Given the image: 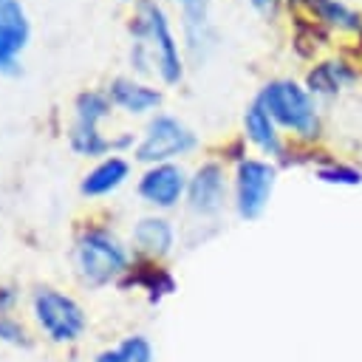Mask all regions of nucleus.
Here are the masks:
<instances>
[{
  "instance_id": "obj_1",
  "label": "nucleus",
  "mask_w": 362,
  "mask_h": 362,
  "mask_svg": "<svg viewBox=\"0 0 362 362\" xmlns=\"http://www.w3.org/2000/svg\"><path fill=\"white\" fill-rule=\"evenodd\" d=\"M130 34H133L130 59H133L136 71L158 74L170 85L181 79L178 45H175V37L170 34L167 17L156 0H139L136 17L130 23Z\"/></svg>"
},
{
  "instance_id": "obj_2",
  "label": "nucleus",
  "mask_w": 362,
  "mask_h": 362,
  "mask_svg": "<svg viewBox=\"0 0 362 362\" xmlns=\"http://www.w3.org/2000/svg\"><path fill=\"white\" fill-rule=\"evenodd\" d=\"M76 269L82 283L105 286L127 269V252L107 229L90 226L76 240Z\"/></svg>"
},
{
  "instance_id": "obj_3",
  "label": "nucleus",
  "mask_w": 362,
  "mask_h": 362,
  "mask_svg": "<svg viewBox=\"0 0 362 362\" xmlns=\"http://www.w3.org/2000/svg\"><path fill=\"white\" fill-rule=\"evenodd\" d=\"M257 102L269 110L274 124H283L300 136H314L317 133V110L305 88H300L291 79H274L269 82Z\"/></svg>"
},
{
  "instance_id": "obj_4",
  "label": "nucleus",
  "mask_w": 362,
  "mask_h": 362,
  "mask_svg": "<svg viewBox=\"0 0 362 362\" xmlns=\"http://www.w3.org/2000/svg\"><path fill=\"white\" fill-rule=\"evenodd\" d=\"M34 317L40 328L54 339V342H74L82 337L88 320L85 311L79 308L76 300H71L62 291L54 288H37L34 294Z\"/></svg>"
},
{
  "instance_id": "obj_5",
  "label": "nucleus",
  "mask_w": 362,
  "mask_h": 362,
  "mask_svg": "<svg viewBox=\"0 0 362 362\" xmlns=\"http://www.w3.org/2000/svg\"><path fill=\"white\" fill-rule=\"evenodd\" d=\"M192 147H195V133L184 122L173 116H156L147 124L141 144L136 147V158L147 164H167L170 158L184 156Z\"/></svg>"
},
{
  "instance_id": "obj_6",
  "label": "nucleus",
  "mask_w": 362,
  "mask_h": 362,
  "mask_svg": "<svg viewBox=\"0 0 362 362\" xmlns=\"http://www.w3.org/2000/svg\"><path fill=\"white\" fill-rule=\"evenodd\" d=\"M76 116H74V124H71V147L79 153V156H102L113 147V141L102 139L99 136V119L107 116L110 110V99L96 93V90H88V93H79L76 96V105H74Z\"/></svg>"
},
{
  "instance_id": "obj_7",
  "label": "nucleus",
  "mask_w": 362,
  "mask_h": 362,
  "mask_svg": "<svg viewBox=\"0 0 362 362\" xmlns=\"http://www.w3.org/2000/svg\"><path fill=\"white\" fill-rule=\"evenodd\" d=\"M277 181V170L269 161H257V158H243L238 164V178H235V204H238V215L252 221L257 218L274 189Z\"/></svg>"
},
{
  "instance_id": "obj_8",
  "label": "nucleus",
  "mask_w": 362,
  "mask_h": 362,
  "mask_svg": "<svg viewBox=\"0 0 362 362\" xmlns=\"http://www.w3.org/2000/svg\"><path fill=\"white\" fill-rule=\"evenodd\" d=\"M31 25L20 0H0V74L20 71V54L28 45Z\"/></svg>"
},
{
  "instance_id": "obj_9",
  "label": "nucleus",
  "mask_w": 362,
  "mask_h": 362,
  "mask_svg": "<svg viewBox=\"0 0 362 362\" xmlns=\"http://www.w3.org/2000/svg\"><path fill=\"white\" fill-rule=\"evenodd\" d=\"M187 198L189 209L195 215H215L226 201V178L223 167L209 161L195 170V175L187 181Z\"/></svg>"
},
{
  "instance_id": "obj_10",
  "label": "nucleus",
  "mask_w": 362,
  "mask_h": 362,
  "mask_svg": "<svg viewBox=\"0 0 362 362\" xmlns=\"http://www.w3.org/2000/svg\"><path fill=\"white\" fill-rule=\"evenodd\" d=\"M184 189H187V178H184L181 167H175V164H156L139 181V195L147 204L161 206V209L175 206L181 201Z\"/></svg>"
},
{
  "instance_id": "obj_11",
  "label": "nucleus",
  "mask_w": 362,
  "mask_h": 362,
  "mask_svg": "<svg viewBox=\"0 0 362 362\" xmlns=\"http://www.w3.org/2000/svg\"><path fill=\"white\" fill-rule=\"evenodd\" d=\"M107 99H110V105H119L127 113H144V110H153L161 105V93L156 88H147V85H139V82L122 79V76L107 85Z\"/></svg>"
},
{
  "instance_id": "obj_12",
  "label": "nucleus",
  "mask_w": 362,
  "mask_h": 362,
  "mask_svg": "<svg viewBox=\"0 0 362 362\" xmlns=\"http://www.w3.org/2000/svg\"><path fill=\"white\" fill-rule=\"evenodd\" d=\"M127 173H130V164H127L124 158H119V156H110V158L99 161V164L82 178L79 189H82V195H90V198L107 195V192H113V189L127 178Z\"/></svg>"
},
{
  "instance_id": "obj_13",
  "label": "nucleus",
  "mask_w": 362,
  "mask_h": 362,
  "mask_svg": "<svg viewBox=\"0 0 362 362\" xmlns=\"http://www.w3.org/2000/svg\"><path fill=\"white\" fill-rule=\"evenodd\" d=\"M133 243L147 257H161L173 246V226L164 218H141L133 226Z\"/></svg>"
},
{
  "instance_id": "obj_14",
  "label": "nucleus",
  "mask_w": 362,
  "mask_h": 362,
  "mask_svg": "<svg viewBox=\"0 0 362 362\" xmlns=\"http://www.w3.org/2000/svg\"><path fill=\"white\" fill-rule=\"evenodd\" d=\"M243 127H246V136L263 150V153H269V156H280V136H277V127H274V119L269 116V110L260 105V102H255L249 110H246V116H243Z\"/></svg>"
},
{
  "instance_id": "obj_15",
  "label": "nucleus",
  "mask_w": 362,
  "mask_h": 362,
  "mask_svg": "<svg viewBox=\"0 0 362 362\" xmlns=\"http://www.w3.org/2000/svg\"><path fill=\"white\" fill-rule=\"evenodd\" d=\"M96 362H153V348L144 337H127L116 348L102 351Z\"/></svg>"
},
{
  "instance_id": "obj_16",
  "label": "nucleus",
  "mask_w": 362,
  "mask_h": 362,
  "mask_svg": "<svg viewBox=\"0 0 362 362\" xmlns=\"http://www.w3.org/2000/svg\"><path fill=\"white\" fill-rule=\"evenodd\" d=\"M130 283L147 288L153 300H158L161 294H170V291L175 288L173 277H170L164 269H153V266H139L136 272H130V277L124 280V286H130Z\"/></svg>"
},
{
  "instance_id": "obj_17",
  "label": "nucleus",
  "mask_w": 362,
  "mask_h": 362,
  "mask_svg": "<svg viewBox=\"0 0 362 362\" xmlns=\"http://www.w3.org/2000/svg\"><path fill=\"white\" fill-rule=\"evenodd\" d=\"M351 74L342 68V62H322L308 74V90L311 93H334Z\"/></svg>"
},
{
  "instance_id": "obj_18",
  "label": "nucleus",
  "mask_w": 362,
  "mask_h": 362,
  "mask_svg": "<svg viewBox=\"0 0 362 362\" xmlns=\"http://www.w3.org/2000/svg\"><path fill=\"white\" fill-rule=\"evenodd\" d=\"M311 6H314V11L325 20V23H334V25H342V28H356L359 23H356V14L354 11H348L342 3H337V0H311Z\"/></svg>"
},
{
  "instance_id": "obj_19",
  "label": "nucleus",
  "mask_w": 362,
  "mask_h": 362,
  "mask_svg": "<svg viewBox=\"0 0 362 362\" xmlns=\"http://www.w3.org/2000/svg\"><path fill=\"white\" fill-rule=\"evenodd\" d=\"M320 178L328 181V184H359L362 175L356 170H348V167H328V170H320Z\"/></svg>"
},
{
  "instance_id": "obj_20",
  "label": "nucleus",
  "mask_w": 362,
  "mask_h": 362,
  "mask_svg": "<svg viewBox=\"0 0 362 362\" xmlns=\"http://www.w3.org/2000/svg\"><path fill=\"white\" fill-rule=\"evenodd\" d=\"M0 342H11V345H28L23 325H20V322H14V320H8V317H0Z\"/></svg>"
},
{
  "instance_id": "obj_21",
  "label": "nucleus",
  "mask_w": 362,
  "mask_h": 362,
  "mask_svg": "<svg viewBox=\"0 0 362 362\" xmlns=\"http://www.w3.org/2000/svg\"><path fill=\"white\" fill-rule=\"evenodd\" d=\"M11 303H14V288L0 286V317H3V311H8V308H11Z\"/></svg>"
},
{
  "instance_id": "obj_22",
  "label": "nucleus",
  "mask_w": 362,
  "mask_h": 362,
  "mask_svg": "<svg viewBox=\"0 0 362 362\" xmlns=\"http://www.w3.org/2000/svg\"><path fill=\"white\" fill-rule=\"evenodd\" d=\"M252 6H255V8H260V11H274L277 0H252Z\"/></svg>"
},
{
  "instance_id": "obj_23",
  "label": "nucleus",
  "mask_w": 362,
  "mask_h": 362,
  "mask_svg": "<svg viewBox=\"0 0 362 362\" xmlns=\"http://www.w3.org/2000/svg\"><path fill=\"white\" fill-rule=\"evenodd\" d=\"M181 3H187V6H195V3H201V0H181Z\"/></svg>"
}]
</instances>
